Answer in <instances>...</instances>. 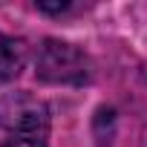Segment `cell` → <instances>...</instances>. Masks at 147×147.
<instances>
[{"instance_id":"277c9868","label":"cell","mask_w":147,"mask_h":147,"mask_svg":"<svg viewBox=\"0 0 147 147\" xmlns=\"http://www.w3.org/2000/svg\"><path fill=\"white\" fill-rule=\"evenodd\" d=\"M0 147H46L43 144V138H26V136H12V138H6Z\"/></svg>"},{"instance_id":"5b68a950","label":"cell","mask_w":147,"mask_h":147,"mask_svg":"<svg viewBox=\"0 0 147 147\" xmlns=\"http://www.w3.org/2000/svg\"><path fill=\"white\" fill-rule=\"evenodd\" d=\"M69 3H55V6H49V3H38V9L40 12H63Z\"/></svg>"},{"instance_id":"6da1fadb","label":"cell","mask_w":147,"mask_h":147,"mask_svg":"<svg viewBox=\"0 0 147 147\" xmlns=\"http://www.w3.org/2000/svg\"><path fill=\"white\" fill-rule=\"evenodd\" d=\"M38 78L46 84H84L87 58L72 43L46 38L38 46Z\"/></svg>"},{"instance_id":"3957f363","label":"cell","mask_w":147,"mask_h":147,"mask_svg":"<svg viewBox=\"0 0 147 147\" xmlns=\"http://www.w3.org/2000/svg\"><path fill=\"white\" fill-rule=\"evenodd\" d=\"M23 63H26V43L20 38H9L0 32V84L15 81Z\"/></svg>"},{"instance_id":"7a4b0ae2","label":"cell","mask_w":147,"mask_h":147,"mask_svg":"<svg viewBox=\"0 0 147 147\" xmlns=\"http://www.w3.org/2000/svg\"><path fill=\"white\" fill-rule=\"evenodd\" d=\"M0 127H6L12 136L43 138L49 130V110L29 92H9L0 98Z\"/></svg>"}]
</instances>
